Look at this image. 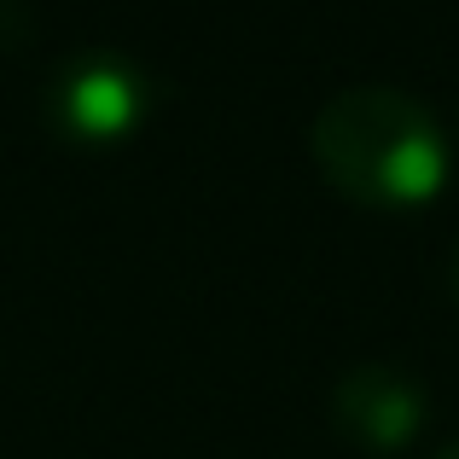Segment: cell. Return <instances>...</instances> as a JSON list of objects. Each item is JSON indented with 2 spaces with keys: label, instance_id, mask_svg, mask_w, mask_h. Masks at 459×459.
<instances>
[{
  "label": "cell",
  "instance_id": "277c9868",
  "mask_svg": "<svg viewBox=\"0 0 459 459\" xmlns=\"http://www.w3.org/2000/svg\"><path fill=\"white\" fill-rule=\"evenodd\" d=\"M448 291H454V303H459V245H454V256H448Z\"/></svg>",
  "mask_w": 459,
  "mask_h": 459
},
{
  "label": "cell",
  "instance_id": "7a4b0ae2",
  "mask_svg": "<svg viewBox=\"0 0 459 459\" xmlns=\"http://www.w3.org/2000/svg\"><path fill=\"white\" fill-rule=\"evenodd\" d=\"M152 111V76L117 47L70 53L47 82V123L70 146H117Z\"/></svg>",
  "mask_w": 459,
  "mask_h": 459
},
{
  "label": "cell",
  "instance_id": "5b68a950",
  "mask_svg": "<svg viewBox=\"0 0 459 459\" xmlns=\"http://www.w3.org/2000/svg\"><path fill=\"white\" fill-rule=\"evenodd\" d=\"M430 459H459V437L448 442V448H437V454H430Z\"/></svg>",
  "mask_w": 459,
  "mask_h": 459
},
{
  "label": "cell",
  "instance_id": "3957f363",
  "mask_svg": "<svg viewBox=\"0 0 459 459\" xmlns=\"http://www.w3.org/2000/svg\"><path fill=\"white\" fill-rule=\"evenodd\" d=\"M425 384L390 360H360L332 390V425L367 454H395L425 430Z\"/></svg>",
  "mask_w": 459,
  "mask_h": 459
},
{
  "label": "cell",
  "instance_id": "6da1fadb",
  "mask_svg": "<svg viewBox=\"0 0 459 459\" xmlns=\"http://www.w3.org/2000/svg\"><path fill=\"white\" fill-rule=\"evenodd\" d=\"M308 157L320 180L367 210H419L454 175L437 111L402 88H343L314 111Z\"/></svg>",
  "mask_w": 459,
  "mask_h": 459
}]
</instances>
